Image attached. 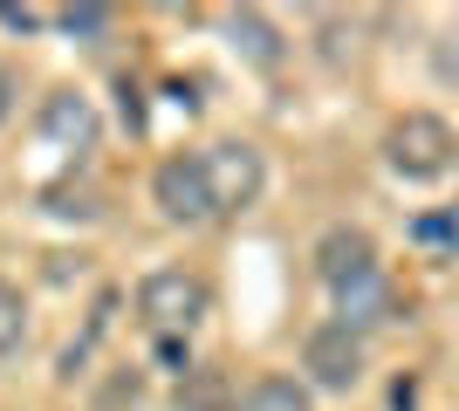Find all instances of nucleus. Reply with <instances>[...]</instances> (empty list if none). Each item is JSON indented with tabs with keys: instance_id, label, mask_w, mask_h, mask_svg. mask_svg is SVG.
Masks as SVG:
<instances>
[{
	"instance_id": "nucleus-11",
	"label": "nucleus",
	"mask_w": 459,
	"mask_h": 411,
	"mask_svg": "<svg viewBox=\"0 0 459 411\" xmlns=\"http://www.w3.org/2000/svg\"><path fill=\"white\" fill-rule=\"evenodd\" d=\"M227 377L220 371H186L178 377V411H227Z\"/></svg>"
},
{
	"instance_id": "nucleus-9",
	"label": "nucleus",
	"mask_w": 459,
	"mask_h": 411,
	"mask_svg": "<svg viewBox=\"0 0 459 411\" xmlns=\"http://www.w3.org/2000/svg\"><path fill=\"white\" fill-rule=\"evenodd\" d=\"M227 35H233V48H240L254 69H274V62H281V28H274L268 14H254V7H233Z\"/></svg>"
},
{
	"instance_id": "nucleus-6",
	"label": "nucleus",
	"mask_w": 459,
	"mask_h": 411,
	"mask_svg": "<svg viewBox=\"0 0 459 411\" xmlns=\"http://www.w3.org/2000/svg\"><path fill=\"white\" fill-rule=\"evenodd\" d=\"M316 274H323L336 295L370 281V274H377V240H370L364 227H329V234L316 240Z\"/></svg>"
},
{
	"instance_id": "nucleus-16",
	"label": "nucleus",
	"mask_w": 459,
	"mask_h": 411,
	"mask_svg": "<svg viewBox=\"0 0 459 411\" xmlns=\"http://www.w3.org/2000/svg\"><path fill=\"white\" fill-rule=\"evenodd\" d=\"M137 391H144V384H137V371H117L110 384L96 391V411H124V405H137Z\"/></svg>"
},
{
	"instance_id": "nucleus-5",
	"label": "nucleus",
	"mask_w": 459,
	"mask_h": 411,
	"mask_svg": "<svg viewBox=\"0 0 459 411\" xmlns=\"http://www.w3.org/2000/svg\"><path fill=\"white\" fill-rule=\"evenodd\" d=\"M206 165H212V193H220V213H247L254 199L268 193V165H261V151H254V144H240V137L212 144Z\"/></svg>"
},
{
	"instance_id": "nucleus-8",
	"label": "nucleus",
	"mask_w": 459,
	"mask_h": 411,
	"mask_svg": "<svg viewBox=\"0 0 459 411\" xmlns=\"http://www.w3.org/2000/svg\"><path fill=\"white\" fill-rule=\"evenodd\" d=\"M336 309H343V330H384V322H398V295L384 288V274H370V281H357V288L336 295Z\"/></svg>"
},
{
	"instance_id": "nucleus-14",
	"label": "nucleus",
	"mask_w": 459,
	"mask_h": 411,
	"mask_svg": "<svg viewBox=\"0 0 459 411\" xmlns=\"http://www.w3.org/2000/svg\"><path fill=\"white\" fill-rule=\"evenodd\" d=\"M56 21L69 28V35H82V41H103V35L117 28V14H110V7H62Z\"/></svg>"
},
{
	"instance_id": "nucleus-15",
	"label": "nucleus",
	"mask_w": 459,
	"mask_h": 411,
	"mask_svg": "<svg viewBox=\"0 0 459 411\" xmlns=\"http://www.w3.org/2000/svg\"><path fill=\"white\" fill-rule=\"evenodd\" d=\"M316 35H323V62H329V69H343V56H350V48H343V41H350V21L343 14H323V21H316Z\"/></svg>"
},
{
	"instance_id": "nucleus-17",
	"label": "nucleus",
	"mask_w": 459,
	"mask_h": 411,
	"mask_svg": "<svg viewBox=\"0 0 459 411\" xmlns=\"http://www.w3.org/2000/svg\"><path fill=\"white\" fill-rule=\"evenodd\" d=\"M14 103H21V69H7V62H0V124L14 117Z\"/></svg>"
},
{
	"instance_id": "nucleus-13",
	"label": "nucleus",
	"mask_w": 459,
	"mask_h": 411,
	"mask_svg": "<svg viewBox=\"0 0 459 411\" xmlns=\"http://www.w3.org/2000/svg\"><path fill=\"white\" fill-rule=\"evenodd\" d=\"M41 206H48L56 219H96V193H82V185H48Z\"/></svg>"
},
{
	"instance_id": "nucleus-3",
	"label": "nucleus",
	"mask_w": 459,
	"mask_h": 411,
	"mask_svg": "<svg viewBox=\"0 0 459 411\" xmlns=\"http://www.w3.org/2000/svg\"><path fill=\"white\" fill-rule=\"evenodd\" d=\"M137 315H144L152 330H165V336L192 330V322L206 315V281L186 274V268H152L137 281Z\"/></svg>"
},
{
	"instance_id": "nucleus-20",
	"label": "nucleus",
	"mask_w": 459,
	"mask_h": 411,
	"mask_svg": "<svg viewBox=\"0 0 459 411\" xmlns=\"http://www.w3.org/2000/svg\"><path fill=\"white\" fill-rule=\"evenodd\" d=\"M453 41H459V28H453ZM439 76H459V48H439Z\"/></svg>"
},
{
	"instance_id": "nucleus-18",
	"label": "nucleus",
	"mask_w": 459,
	"mask_h": 411,
	"mask_svg": "<svg viewBox=\"0 0 459 411\" xmlns=\"http://www.w3.org/2000/svg\"><path fill=\"white\" fill-rule=\"evenodd\" d=\"M41 21H48L41 7H0V28H21V35H35Z\"/></svg>"
},
{
	"instance_id": "nucleus-4",
	"label": "nucleus",
	"mask_w": 459,
	"mask_h": 411,
	"mask_svg": "<svg viewBox=\"0 0 459 411\" xmlns=\"http://www.w3.org/2000/svg\"><path fill=\"white\" fill-rule=\"evenodd\" d=\"M302 371L316 377L323 391H357V377H364V336L343 330V322L308 330V343H302Z\"/></svg>"
},
{
	"instance_id": "nucleus-12",
	"label": "nucleus",
	"mask_w": 459,
	"mask_h": 411,
	"mask_svg": "<svg viewBox=\"0 0 459 411\" xmlns=\"http://www.w3.org/2000/svg\"><path fill=\"white\" fill-rule=\"evenodd\" d=\"M28 343V295L14 281H0V356Z\"/></svg>"
},
{
	"instance_id": "nucleus-10",
	"label": "nucleus",
	"mask_w": 459,
	"mask_h": 411,
	"mask_svg": "<svg viewBox=\"0 0 459 411\" xmlns=\"http://www.w3.org/2000/svg\"><path fill=\"white\" fill-rule=\"evenodd\" d=\"M233 411H308V391L295 384V377L268 371V377H254L247 391L233 398Z\"/></svg>"
},
{
	"instance_id": "nucleus-19",
	"label": "nucleus",
	"mask_w": 459,
	"mask_h": 411,
	"mask_svg": "<svg viewBox=\"0 0 459 411\" xmlns=\"http://www.w3.org/2000/svg\"><path fill=\"white\" fill-rule=\"evenodd\" d=\"M419 240H459L453 219H419Z\"/></svg>"
},
{
	"instance_id": "nucleus-7",
	"label": "nucleus",
	"mask_w": 459,
	"mask_h": 411,
	"mask_svg": "<svg viewBox=\"0 0 459 411\" xmlns=\"http://www.w3.org/2000/svg\"><path fill=\"white\" fill-rule=\"evenodd\" d=\"M41 137H56V144H69V151H90V144H96V110H90V97H76V90L41 97Z\"/></svg>"
},
{
	"instance_id": "nucleus-1",
	"label": "nucleus",
	"mask_w": 459,
	"mask_h": 411,
	"mask_svg": "<svg viewBox=\"0 0 459 411\" xmlns=\"http://www.w3.org/2000/svg\"><path fill=\"white\" fill-rule=\"evenodd\" d=\"M384 158H391L398 178H439V172H453L459 137H453V124L432 117V110H404V117L391 124V137H384Z\"/></svg>"
},
{
	"instance_id": "nucleus-2",
	"label": "nucleus",
	"mask_w": 459,
	"mask_h": 411,
	"mask_svg": "<svg viewBox=\"0 0 459 411\" xmlns=\"http://www.w3.org/2000/svg\"><path fill=\"white\" fill-rule=\"evenodd\" d=\"M152 199H158V213L178 219V227H199V219H212V213H220V193H212V165H206V151H178V158H165V165H158V178H152Z\"/></svg>"
}]
</instances>
